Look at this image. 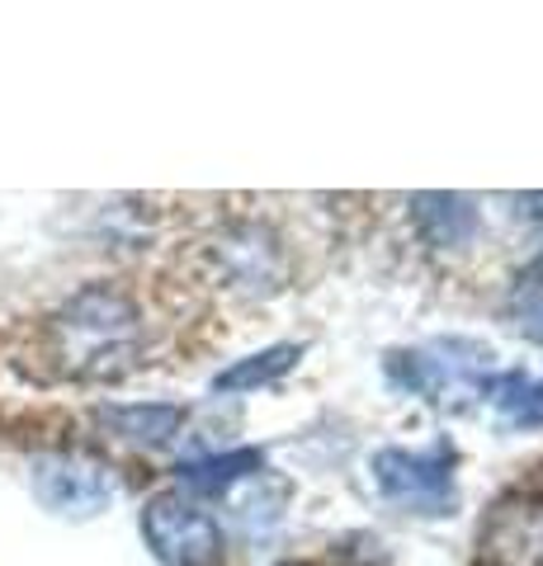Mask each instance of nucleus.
<instances>
[{
  "instance_id": "obj_8",
  "label": "nucleus",
  "mask_w": 543,
  "mask_h": 566,
  "mask_svg": "<svg viewBox=\"0 0 543 566\" xmlns=\"http://www.w3.org/2000/svg\"><path fill=\"white\" fill-rule=\"evenodd\" d=\"M95 420L104 430H114L118 439H133V444H170L185 424L180 406H161V401H147V406H100Z\"/></svg>"
},
{
  "instance_id": "obj_11",
  "label": "nucleus",
  "mask_w": 543,
  "mask_h": 566,
  "mask_svg": "<svg viewBox=\"0 0 543 566\" xmlns=\"http://www.w3.org/2000/svg\"><path fill=\"white\" fill-rule=\"evenodd\" d=\"M505 316H511V326L524 340L543 345V264H534L530 274L515 279L511 297H505Z\"/></svg>"
},
{
  "instance_id": "obj_3",
  "label": "nucleus",
  "mask_w": 543,
  "mask_h": 566,
  "mask_svg": "<svg viewBox=\"0 0 543 566\" xmlns=\"http://www.w3.org/2000/svg\"><path fill=\"white\" fill-rule=\"evenodd\" d=\"M143 534H147V547L166 566H213L222 553L218 520L208 515L199 501L175 495V491H161L147 501Z\"/></svg>"
},
{
  "instance_id": "obj_5",
  "label": "nucleus",
  "mask_w": 543,
  "mask_h": 566,
  "mask_svg": "<svg viewBox=\"0 0 543 566\" xmlns=\"http://www.w3.org/2000/svg\"><path fill=\"white\" fill-rule=\"evenodd\" d=\"M33 495L66 520H91L114 501V476L95 458L81 453H48L33 463Z\"/></svg>"
},
{
  "instance_id": "obj_9",
  "label": "nucleus",
  "mask_w": 543,
  "mask_h": 566,
  "mask_svg": "<svg viewBox=\"0 0 543 566\" xmlns=\"http://www.w3.org/2000/svg\"><path fill=\"white\" fill-rule=\"evenodd\" d=\"M260 468V453L255 449H232V453H218V458H195V463L180 468V482L195 486L203 495H222L232 482L251 476Z\"/></svg>"
},
{
  "instance_id": "obj_6",
  "label": "nucleus",
  "mask_w": 543,
  "mask_h": 566,
  "mask_svg": "<svg viewBox=\"0 0 543 566\" xmlns=\"http://www.w3.org/2000/svg\"><path fill=\"white\" fill-rule=\"evenodd\" d=\"M478 553L487 566H543V501L511 495L482 520Z\"/></svg>"
},
{
  "instance_id": "obj_2",
  "label": "nucleus",
  "mask_w": 543,
  "mask_h": 566,
  "mask_svg": "<svg viewBox=\"0 0 543 566\" xmlns=\"http://www.w3.org/2000/svg\"><path fill=\"white\" fill-rule=\"evenodd\" d=\"M388 378L397 387H407V392L426 397L430 406H440V411H468L478 397H487V382H492V349L478 345V340L445 335V340L388 354Z\"/></svg>"
},
{
  "instance_id": "obj_10",
  "label": "nucleus",
  "mask_w": 543,
  "mask_h": 566,
  "mask_svg": "<svg viewBox=\"0 0 543 566\" xmlns=\"http://www.w3.org/2000/svg\"><path fill=\"white\" fill-rule=\"evenodd\" d=\"M297 354H303V345H274L265 354H251V359L222 368V374L213 378V392H247V387H265L279 374H289V368L297 364Z\"/></svg>"
},
{
  "instance_id": "obj_4",
  "label": "nucleus",
  "mask_w": 543,
  "mask_h": 566,
  "mask_svg": "<svg viewBox=\"0 0 543 566\" xmlns=\"http://www.w3.org/2000/svg\"><path fill=\"white\" fill-rule=\"evenodd\" d=\"M378 491L411 515H449L453 505V449H383L374 458Z\"/></svg>"
},
{
  "instance_id": "obj_1",
  "label": "nucleus",
  "mask_w": 543,
  "mask_h": 566,
  "mask_svg": "<svg viewBox=\"0 0 543 566\" xmlns=\"http://www.w3.org/2000/svg\"><path fill=\"white\" fill-rule=\"evenodd\" d=\"M48 345L62 378L76 382H114L143 354V316L133 297L118 289H81L72 303L48 322Z\"/></svg>"
},
{
  "instance_id": "obj_12",
  "label": "nucleus",
  "mask_w": 543,
  "mask_h": 566,
  "mask_svg": "<svg viewBox=\"0 0 543 566\" xmlns=\"http://www.w3.org/2000/svg\"><path fill=\"white\" fill-rule=\"evenodd\" d=\"M505 420H515V424H543V382H524V392L520 401L511 406V416Z\"/></svg>"
},
{
  "instance_id": "obj_7",
  "label": "nucleus",
  "mask_w": 543,
  "mask_h": 566,
  "mask_svg": "<svg viewBox=\"0 0 543 566\" xmlns=\"http://www.w3.org/2000/svg\"><path fill=\"white\" fill-rule=\"evenodd\" d=\"M416 227L430 245H445V251H459L478 232V208H472L463 193H416Z\"/></svg>"
}]
</instances>
